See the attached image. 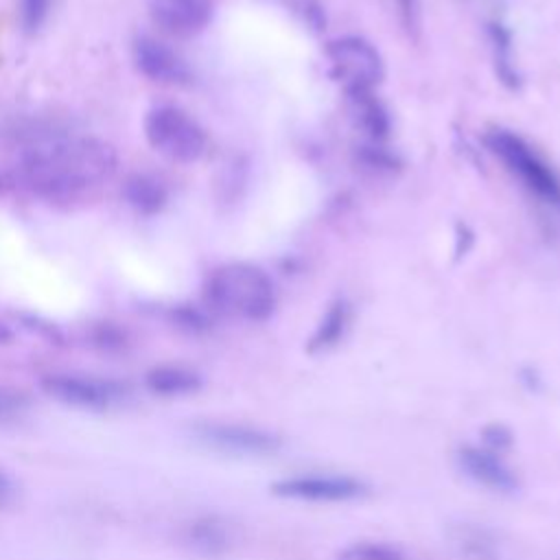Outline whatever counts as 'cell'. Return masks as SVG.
<instances>
[{"instance_id":"cell-1","label":"cell","mask_w":560,"mask_h":560,"mask_svg":"<svg viewBox=\"0 0 560 560\" xmlns=\"http://www.w3.org/2000/svg\"><path fill=\"white\" fill-rule=\"evenodd\" d=\"M116 164V151L105 140L44 129L26 138L13 171L24 188L66 199L109 179Z\"/></svg>"},{"instance_id":"cell-2","label":"cell","mask_w":560,"mask_h":560,"mask_svg":"<svg viewBox=\"0 0 560 560\" xmlns=\"http://www.w3.org/2000/svg\"><path fill=\"white\" fill-rule=\"evenodd\" d=\"M203 298L214 313L247 322H262L276 308L271 278L249 262H228L217 267L206 280Z\"/></svg>"},{"instance_id":"cell-3","label":"cell","mask_w":560,"mask_h":560,"mask_svg":"<svg viewBox=\"0 0 560 560\" xmlns=\"http://www.w3.org/2000/svg\"><path fill=\"white\" fill-rule=\"evenodd\" d=\"M483 144L527 192L547 206L560 208V175L525 138L492 127L483 133Z\"/></svg>"},{"instance_id":"cell-4","label":"cell","mask_w":560,"mask_h":560,"mask_svg":"<svg viewBox=\"0 0 560 560\" xmlns=\"http://www.w3.org/2000/svg\"><path fill=\"white\" fill-rule=\"evenodd\" d=\"M147 142L164 158L192 164L203 158L208 136L203 127L177 105H155L144 116Z\"/></svg>"},{"instance_id":"cell-5","label":"cell","mask_w":560,"mask_h":560,"mask_svg":"<svg viewBox=\"0 0 560 560\" xmlns=\"http://www.w3.org/2000/svg\"><path fill=\"white\" fill-rule=\"evenodd\" d=\"M330 77L341 85L343 94L374 92L383 81L385 66L374 44L359 35L337 37L326 44Z\"/></svg>"},{"instance_id":"cell-6","label":"cell","mask_w":560,"mask_h":560,"mask_svg":"<svg viewBox=\"0 0 560 560\" xmlns=\"http://www.w3.org/2000/svg\"><path fill=\"white\" fill-rule=\"evenodd\" d=\"M192 435L210 451L232 457H269L282 448V438L245 422H197Z\"/></svg>"},{"instance_id":"cell-7","label":"cell","mask_w":560,"mask_h":560,"mask_svg":"<svg viewBox=\"0 0 560 560\" xmlns=\"http://www.w3.org/2000/svg\"><path fill=\"white\" fill-rule=\"evenodd\" d=\"M271 492L293 501L346 503L363 497L368 492V483L346 472H298L273 481Z\"/></svg>"},{"instance_id":"cell-8","label":"cell","mask_w":560,"mask_h":560,"mask_svg":"<svg viewBox=\"0 0 560 560\" xmlns=\"http://www.w3.org/2000/svg\"><path fill=\"white\" fill-rule=\"evenodd\" d=\"M39 385L50 398L81 409H107L125 398V387H120V383L85 374L52 372L46 374Z\"/></svg>"},{"instance_id":"cell-9","label":"cell","mask_w":560,"mask_h":560,"mask_svg":"<svg viewBox=\"0 0 560 560\" xmlns=\"http://www.w3.org/2000/svg\"><path fill=\"white\" fill-rule=\"evenodd\" d=\"M133 61L149 81L160 85H186L192 77L186 59L151 35L133 39Z\"/></svg>"},{"instance_id":"cell-10","label":"cell","mask_w":560,"mask_h":560,"mask_svg":"<svg viewBox=\"0 0 560 560\" xmlns=\"http://www.w3.org/2000/svg\"><path fill=\"white\" fill-rule=\"evenodd\" d=\"M457 466L459 470L472 479L477 486H483L492 492L512 494L521 488L518 475L505 464V459L477 444H466L457 448Z\"/></svg>"},{"instance_id":"cell-11","label":"cell","mask_w":560,"mask_h":560,"mask_svg":"<svg viewBox=\"0 0 560 560\" xmlns=\"http://www.w3.org/2000/svg\"><path fill=\"white\" fill-rule=\"evenodd\" d=\"M212 0H149V15L173 37H195L212 20Z\"/></svg>"},{"instance_id":"cell-12","label":"cell","mask_w":560,"mask_h":560,"mask_svg":"<svg viewBox=\"0 0 560 560\" xmlns=\"http://www.w3.org/2000/svg\"><path fill=\"white\" fill-rule=\"evenodd\" d=\"M184 542L199 556L219 558L234 547L236 532L225 516L203 514L184 527Z\"/></svg>"},{"instance_id":"cell-13","label":"cell","mask_w":560,"mask_h":560,"mask_svg":"<svg viewBox=\"0 0 560 560\" xmlns=\"http://www.w3.org/2000/svg\"><path fill=\"white\" fill-rule=\"evenodd\" d=\"M348 114L354 122V127L374 144H381L392 129L387 107L381 103V98L374 92H354L343 94Z\"/></svg>"},{"instance_id":"cell-14","label":"cell","mask_w":560,"mask_h":560,"mask_svg":"<svg viewBox=\"0 0 560 560\" xmlns=\"http://www.w3.org/2000/svg\"><path fill=\"white\" fill-rule=\"evenodd\" d=\"M144 385L158 396H186L201 389L203 378L197 370L179 363L155 365L144 374Z\"/></svg>"},{"instance_id":"cell-15","label":"cell","mask_w":560,"mask_h":560,"mask_svg":"<svg viewBox=\"0 0 560 560\" xmlns=\"http://www.w3.org/2000/svg\"><path fill=\"white\" fill-rule=\"evenodd\" d=\"M122 197L138 214L151 217L166 206L168 190L158 177L149 173H133L122 184Z\"/></svg>"},{"instance_id":"cell-16","label":"cell","mask_w":560,"mask_h":560,"mask_svg":"<svg viewBox=\"0 0 560 560\" xmlns=\"http://www.w3.org/2000/svg\"><path fill=\"white\" fill-rule=\"evenodd\" d=\"M350 317H352V311L343 298L330 302L306 343L308 352L315 354V352H326V350L335 348L346 337Z\"/></svg>"},{"instance_id":"cell-17","label":"cell","mask_w":560,"mask_h":560,"mask_svg":"<svg viewBox=\"0 0 560 560\" xmlns=\"http://www.w3.org/2000/svg\"><path fill=\"white\" fill-rule=\"evenodd\" d=\"M492 42V57L497 66V77L510 88L516 90L521 85V74L512 61V35L501 22H490L488 28Z\"/></svg>"},{"instance_id":"cell-18","label":"cell","mask_w":560,"mask_h":560,"mask_svg":"<svg viewBox=\"0 0 560 560\" xmlns=\"http://www.w3.org/2000/svg\"><path fill=\"white\" fill-rule=\"evenodd\" d=\"M335 560H407V558L394 545L361 540V542H352L346 549H341Z\"/></svg>"},{"instance_id":"cell-19","label":"cell","mask_w":560,"mask_h":560,"mask_svg":"<svg viewBox=\"0 0 560 560\" xmlns=\"http://www.w3.org/2000/svg\"><path fill=\"white\" fill-rule=\"evenodd\" d=\"M455 542L459 545L462 553L475 560H490L494 558V540L488 532L479 527H459V534L455 536Z\"/></svg>"},{"instance_id":"cell-20","label":"cell","mask_w":560,"mask_h":560,"mask_svg":"<svg viewBox=\"0 0 560 560\" xmlns=\"http://www.w3.org/2000/svg\"><path fill=\"white\" fill-rule=\"evenodd\" d=\"M50 13V0H20V22L26 33H37Z\"/></svg>"},{"instance_id":"cell-21","label":"cell","mask_w":560,"mask_h":560,"mask_svg":"<svg viewBox=\"0 0 560 560\" xmlns=\"http://www.w3.org/2000/svg\"><path fill=\"white\" fill-rule=\"evenodd\" d=\"M282 4L289 7L308 28L322 31L326 26L324 11L315 0H282Z\"/></svg>"},{"instance_id":"cell-22","label":"cell","mask_w":560,"mask_h":560,"mask_svg":"<svg viewBox=\"0 0 560 560\" xmlns=\"http://www.w3.org/2000/svg\"><path fill=\"white\" fill-rule=\"evenodd\" d=\"M481 442H483V448L503 455L512 446L514 435H512V431L505 424L492 422V424H486L481 429Z\"/></svg>"},{"instance_id":"cell-23","label":"cell","mask_w":560,"mask_h":560,"mask_svg":"<svg viewBox=\"0 0 560 560\" xmlns=\"http://www.w3.org/2000/svg\"><path fill=\"white\" fill-rule=\"evenodd\" d=\"M173 322L190 332H199V330H206L208 328V317L206 313L192 308V306H177L173 308Z\"/></svg>"},{"instance_id":"cell-24","label":"cell","mask_w":560,"mask_h":560,"mask_svg":"<svg viewBox=\"0 0 560 560\" xmlns=\"http://www.w3.org/2000/svg\"><path fill=\"white\" fill-rule=\"evenodd\" d=\"M13 499H15V483L11 475L4 468H0V510L11 505Z\"/></svg>"},{"instance_id":"cell-25","label":"cell","mask_w":560,"mask_h":560,"mask_svg":"<svg viewBox=\"0 0 560 560\" xmlns=\"http://www.w3.org/2000/svg\"><path fill=\"white\" fill-rule=\"evenodd\" d=\"M398 7V13L402 18V22L411 28L416 26V15H418V0H394Z\"/></svg>"},{"instance_id":"cell-26","label":"cell","mask_w":560,"mask_h":560,"mask_svg":"<svg viewBox=\"0 0 560 560\" xmlns=\"http://www.w3.org/2000/svg\"><path fill=\"white\" fill-rule=\"evenodd\" d=\"M7 341H11V330L0 324V343H7Z\"/></svg>"}]
</instances>
